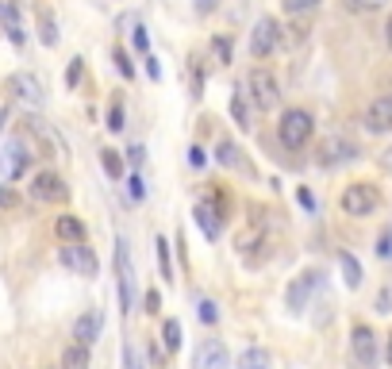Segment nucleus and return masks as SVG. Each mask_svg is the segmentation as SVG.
<instances>
[{
	"instance_id": "obj_18",
	"label": "nucleus",
	"mask_w": 392,
	"mask_h": 369,
	"mask_svg": "<svg viewBox=\"0 0 392 369\" xmlns=\"http://www.w3.org/2000/svg\"><path fill=\"white\" fill-rule=\"evenodd\" d=\"M100 331H104V311H100V308H85L77 320H73V342L93 346V342L100 339Z\"/></svg>"
},
{
	"instance_id": "obj_3",
	"label": "nucleus",
	"mask_w": 392,
	"mask_h": 369,
	"mask_svg": "<svg viewBox=\"0 0 392 369\" xmlns=\"http://www.w3.org/2000/svg\"><path fill=\"white\" fill-rule=\"evenodd\" d=\"M384 204L381 189L373 181H350L343 189V196H339V208H343L350 219H369V215H377Z\"/></svg>"
},
{
	"instance_id": "obj_25",
	"label": "nucleus",
	"mask_w": 392,
	"mask_h": 369,
	"mask_svg": "<svg viewBox=\"0 0 392 369\" xmlns=\"http://www.w3.org/2000/svg\"><path fill=\"white\" fill-rule=\"evenodd\" d=\"M35 20H39V39H42V47H58V20L50 16V8H39V12H35Z\"/></svg>"
},
{
	"instance_id": "obj_42",
	"label": "nucleus",
	"mask_w": 392,
	"mask_h": 369,
	"mask_svg": "<svg viewBox=\"0 0 392 369\" xmlns=\"http://www.w3.org/2000/svg\"><path fill=\"white\" fill-rule=\"evenodd\" d=\"M212 50H216L219 62H231V43H227L223 35H219V39H212Z\"/></svg>"
},
{
	"instance_id": "obj_39",
	"label": "nucleus",
	"mask_w": 392,
	"mask_h": 369,
	"mask_svg": "<svg viewBox=\"0 0 392 369\" xmlns=\"http://www.w3.org/2000/svg\"><path fill=\"white\" fill-rule=\"evenodd\" d=\"M112 58H116V66H119V73H123V78H135V66H131V58H127V50H116V54H112Z\"/></svg>"
},
{
	"instance_id": "obj_41",
	"label": "nucleus",
	"mask_w": 392,
	"mask_h": 369,
	"mask_svg": "<svg viewBox=\"0 0 392 369\" xmlns=\"http://www.w3.org/2000/svg\"><path fill=\"white\" fill-rule=\"evenodd\" d=\"M346 8H354V12H377V8H384V0H346Z\"/></svg>"
},
{
	"instance_id": "obj_17",
	"label": "nucleus",
	"mask_w": 392,
	"mask_h": 369,
	"mask_svg": "<svg viewBox=\"0 0 392 369\" xmlns=\"http://www.w3.org/2000/svg\"><path fill=\"white\" fill-rule=\"evenodd\" d=\"M362 127H365V135H389L392 131V97L373 100L362 112Z\"/></svg>"
},
{
	"instance_id": "obj_31",
	"label": "nucleus",
	"mask_w": 392,
	"mask_h": 369,
	"mask_svg": "<svg viewBox=\"0 0 392 369\" xmlns=\"http://www.w3.org/2000/svg\"><path fill=\"white\" fill-rule=\"evenodd\" d=\"M319 4H323V0H281V8L289 12V16H312Z\"/></svg>"
},
{
	"instance_id": "obj_26",
	"label": "nucleus",
	"mask_w": 392,
	"mask_h": 369,
	"mask_svg": "<svg viewBox=\"0 0 392 369\" xmlns=\"http://www.w3.org/2000/svg\"><path fill=\"white\" fill-rule=\"evenodd\" d=\"M181 342H185V331H181V320H166V323H162V350L177 354V350H181Z\"/></svg>"
},
{
	"instance_id": "obj_1",
	"label": "nucleus",
	"mask_w": 392,
	"mask_h": 369,
	"mask_svg": "<svg viewBox=\"0 0 392 369\" xmlns=\"http://www.w3.org/2000/svg\"><path fill=\"white\" fill-rule=\"evenodd\" d=\"M235 254H238V262L250 265V270L269 262L273 246H269V219H265L262 212L243 219V227H238V235H235Z\"/></svg>"
},
{
	"instance_id": "obj_10",
	"label": "nucleus",
	"mask_w": 392,
	"mask_h": 369,
	"mask_svg": "<svg viewBox=\"0 0 392 369\" xmlns=\"http://www.w3.org/2000/svg\"><path fill=\"white\" fill-rule=\"evenodd\" d=\"M277 47H281V23L273 16H262L254 23V31H250V54L254 58H269Z\"/></svg>"
},
{
	"instance_id": "obj_53",
	"label": "nucleus",
	"mask_w": 392,
	"mask_h": 369,
	"mask_svg": "<svg viewBox=\"0 0 392 369\" xmlns=\"http://www.w3.org/2000/svg\"><path fill=\"white\" fill-rule=\"evenodd\" d=\"M58 369H62V366H58Z\"/></svg>"
},
{
	"instance_id": "obj_21",
	"label": "nucleus",
	"mask_w": 392,
	"mask_h": 369,
	"mask_svg": "<svg viewBox=\"0 0 392 369\" xmlns=\"http://www.w3.org/2000/svg\"><path fill=\"white\" fill-rule=\"evenodd\" d=\"M235 369H273V354L265 346H246V350H238Z\"/></svg>"
},
{
	"instance_id": "obj_38",
	"label": "nucleus",
	"mask_w": 392,
	"mask_h": 369,
	"mask_svg": "<svg viewBox=\"0 0 392 369\" xmlns=\"http://www.w3.org/2000/svg\"><path fill=\"white\" fill-rule=\"evenodd\" d=\"M81 69H85V58H73V62H69V69H66V85H69V88H77Z\"/></svg>"
},
{
	"instance_id": "obj_29",
	"label": "nucleus",
	"mask_w": 392,
	"mask_h": 369,
	"mask_svg": "<svg viewBox=\"0 0 392 369\" xmlns=\"http://www.w3.org/2000/svg\"><path fill=\"white\" fill-rule=\"evenodd\" d=\"M100 165H104V174H108L112 181H119V177H123V158H119L112 146H104V150H100Z\"/></svg>"
},
{
	"instance_id": "obj_46",
	"label": "nucleus",
	"mask_w": 392,
	"mask_h": 369,
	"mask_svg": "<svg viewBox=\"0 0 392 369\" xmlns=\"http://www.w3.org/2000/svg\"><path fill=\"white\" fill-rule=\"evenodd\" d=\"M135 50L150 54V31H147V27H135Z\"/></svg>"
},
{
	"instance_id": "obj_27",
	"label": "nucleus",
	"mask_w": 392,
	"mask_h": 369,
	"mask_svg": "<svg viewBox=\"0 0 392 369\" xmlns=\"http://www.w3.org/2000/svg\"><path fill=\"white\" fill-rule=\"evenodd\" d=\"M231 119H235L238 127H243V131H250V97H246V93H238L235 88V97H231Z\"/></svg>"
},
{
	"instance_id": "obj_20",
	"label": "nucleus",
	"mask_w": 392,
	"mask_h": 369,
	"mask_svg": "<svg viewBox=\"0 0 392 369\" xmlns=\"http://www.w3.org/2000/svg\"><path fill=\"white\" fill-rule=\"evenodd\" d=\"M0 23H4V31H8V39L16 43V47L27 43V31H23L20 4H16V0H0Z\"/></svg>"
},
{
	"instance_id": "obj_30",
	"label": "nucleus",
	"mask_w": 392,
	"mask_h": 369,
	"mask_svg": "<svg viewBox=\"0 0 392 369\" xmlns=\"http://www.w3.org/2000/svg\"><path fill=\"white\" fill-rule=\"evenodd\" d=\"M104 127H108V131H123V100L119 97H112V104H108V116H104Z\"/></svg>"
},
{
	"instance_id": "obj_8",
	"label": "nucleus",
	"mask_w": 392,
	"mask_h": 369,
	"mask_svg": "<svg viewBox=\"0 0 392 369\" xmlns=\"http://www.w3.org/2000/svg\"><path fill=\"white\" fill-rule=\"evenodd\" d=\"M246 97H250V104L262 108V112H269V108L281 104V85H277V78L269 73V69H250V78H246Z\"/></svg>"
},
{
	"instance_id": "obj_2",
	"label": "nucleus",
	"mask_w": 392,
	"mask_h": 369,
	"mask_svg": "<svg viewBox=\"0 0 392 369\" xmlns=\"http://www.w3.org/2000/svg\"><path fill=\"white\" fill-rule=\"evenodd\" d=\"M112 262H116V296H119V311L131 316L138 304V273H135V258H131V243L123 235H116V250H112Z\"/></svg>"
},
{
	"instance_id": "obj_36",
	"label": "nucleus",
	"mask_w": 392,
	"mask_h": 369,
	"mask_svg": "<svg viewBox=\"0 0 392 369\" xmlns=\"http://www.w3.org/2000/svg\"><path fill=\"white\" fill-rule=\"evenodd\" d=\"M377 258H384V262L392 258V227H384L381 239H377Z\"/></svg>"
},
{
	"instance_id": "obj_45",
	"label": "nucleus",
	"mask_w": 392,
	"mask_h": 369,
	"mask_svg": "<svg viewBox=\"0 0 392 369\" xmlns=\"http://www.w3.org/2000/svg\"><path fill=\"white\" fill-rule=\"evenodd\" d=\"M12 204H16V189H12V184H0V212H8Z\"/></svg>"
},
{
	"instance_id": "obj_47",
	"label": "nucleus",
	"mask_w": 392,
	"mask_h": 369,
	"mask_svg": "<svg viewBox=\"0 0 392 369\" xmlns=\"http://www.w3.org/2000/svg\"><path fill=\"white\" fill-rule=\"evenodd\" d=\"M147 73H150L154 81H162V66H158V58H154V54H147Z\"/></svg>"
},
{
	"instance_id": "obj_32",
	"label": "nucleus",
	"mask_w": 392,
	"mask_h": 369,
	"mask_svg": "<svg viewBox=\"0 0 392 369\" xmlns=\"http://www.w3.org/2000/svg\"><path fill=\"white\" fill-rule=\"evenodd\" d=\"M123 369H147V358L138 354V346L131 339L123 342Z\"/></svg>"
},
{
	"instance_id": "obj_14",
	"label": "nucleus",
	"mask_w": 392,
	"mask_h": 369,
	"mask_svg": "<svg viewBox=\"0 0 392 369\" xmlns=\"http://www.w3.org/2000/svg\"><path fill=\"white\" fill-rule=\"evenodd\" d=\"M193 369H235V361L219 339H200L193 350Z\"/></svg>"
},
{
	"instance_id": "obj_5",
	"label": "nucleus",
	"mask_w": 392,
	"mask_h": 369,
	"mask_svg": "<svg viewBox=\"0 0 392 369\" xmlns=\"http://www.w3.org/2000/svg\"><path fill=\"white\" fill-rule=\"evenodd\" d=\"M327 285V273L319 270V265H308V270H300L289 281V289H284V304H289V311H304L308 304H312V296Z\"/></svg>"
},
{
	"instance_id": "obj_11",
	"label": "nucleus",
	"mask_w": 392,
	"mask_h": 369,
	"mask_svg": "<svg viewBox=\"0 0 392 369\" xmlns=\"http://www.w3.org/2000/svg\"><path fill=\"white\" fill-rule=\"evenodd\" d=\"M358 154H362V150H358V143H354V139H346V135H327L323 146H319V165H323V169H334V165L354 162Z\"/></svg>"
},
{
	"instance_id": "obj_16",
	"label": "nucleus",
	"mask_w": 392,
	"mask_h": 369,
	"mask_svg": "<svg viewBox=\"0 0 392 369\" xmlns=\"http://www.w3.org/2000/svg\"><path fill=\"white\" fill-rule=\"evenodd\" d=\"M8 93L16 100H23L27 108H42V100H47L42 81L35 78V73H27V69H20V73H12V78H8Z\"/></svg>"
},
{
	"instance_id": "obj_52",
	"label": "nucleus",
	"mask_w": 392,
	"mask_h": 369,
	"mask_svg": "<svg viewBox=\"0 0 392 369\" xmlns=\"http://www.w3.org/2000/svg\"><path fill=\"white\" fill-rule=\"evenodd\" d=\"M8 123V108H0V127Z\"/></svg>"
},
{
	"instance_id": "obj_34",
	"label": "nucleus",
	"mask_w": 392,
	"mask_h": 369,
	"mask_svg": "<svg viewBox=\"0 0 392 369\" xmlns=\"http://www.w3.org/2000/svg\"><path fill=\"white\" fill-rule=\"evenodd\" d=\"M308 31H312V27H308V20H300V16H296V20L289 23V43H293V47H300V43L308 39Z\"/></svg>"
},
{
	"instance_id": "obj_13",
	"label": "nucleus",
	"mask_w": 392,
	"mask_h": 369,
	"mask_svg": "<svg viewBox=\"0 0 392 369\" xmlns=\"http://www.w3.org/2000/svg\"><path fill=\"white\" fill-rule=\"evenodd\" d=\"M193 219H196V227H200V235H204L208 243H216L219 235H223V204L219 200H196V208H193Z\"/></svg>"
},
{
	"instance_id": "obj_33",
	"label": "nucleus",
	"mask_w": 392,
	"mask_h": 369,
	"mask_svg": "<svg viewBox=\"0 0 392 369\" xmlns=\"http://www.w3.org/2000/svg\"><path fill=\"white\" fill-rule=\"evenodd\" d=\"M196 316H200V323H204V327H212V323L219 320V308H216V300H208V296H200V304H196Z\"/></svg>"
},
{
	"instance_id": "obj_12",
	"label": "nucleus",
	"mask_w": 392,
	"mask_h": 369,
	"mask_svg": "<svg viewBox=\"0 0 392 369\" xmlns=\"http://www.w3.org/2000/svg\"><path fill=\"white\" fill-rule=\"evenodd\" d=\"M31 162H35V150L27 146V139H12V143L4 146V154H0V169L8 174V181L27 174Z\"/></svg>"
},
{
	"instance_id": "obj_40",
	"label": "nucleus",
	"mask_w": 392,
	"mask_h": 369,
	"mask_svg": "<svg viewBox=\"0 0 392 369\" xmlns=\"http://www.w3.org/2000/svg\"><path fill=\"white\" fill-rule=\"evenodd\" d=\"M127 193H131V200H143V196H147V181H143L138 174H131V181H127Z\"/></svg>"
},
{
	"instance_id": "obj_28",
	"label": "nucleus",
	"mask_w": 392,
	"mask_h": 369,
	"mask_svg": "<svg viewBox=\"0 0 392 369\" xmlns=\"http://www.w3.org/2000/svg\"><path fill=\"white\" fill-rule=\"evenodd\" d=\"M154 250H158V270H162V281L173 285V262H169V239H166V235H158V239H154Z\"/></svg>"
},
{
	"instance_id": "obj_50",
	"label": "nucleus",
	"mask_w": 392,
	"mask_h": 369,
	"mask_svg": "<svg viewBox=\"0 0 392 369\" xmlns=\"http://www.w3.org/2000/svg\"><path fill=\"white\" fill-rule=\"evenodd\" d=\"M193 8L196 12H212V8H216V0H193Z\"/></svg>"
},
{
	"instance_id": "obj_35",
	"label": "nucleus",
	"mask_w": 392,
	"mask_h": 369,
	"mask_svg": "<svg viewBox=\"0 0 392 369\" xmlns=\"http://www.w3.org/2000/svg\"><path fill=\"white\" fill-rule=\"evenodd\" d=\"M158 308H162L158 289H147V292H143V311H147V316H158Z\"/></svg>"
},
{
	"instance_id": "obj_7",
	"label": "nucleus",
	"mask_w": 392,
	"mask_h": 369,
	"mask_svg": "<svg viewBox=\"0 0 392 369\" xmlns=\"http://www.w3.org/2000/svg\"><path fill=\"white\" fill-rule=\"evenodd\" d=\"M27 196L31 200H39V204H66L69 184H66V177L54 174V169H39V174L31 177V184H27Z\"/></svg>"
},
{
	"instance_id": "obj_44",
	"label": "nucleus",
	"mask_w": 392,
	"mask_h": 369,
	"mask_svg": "<svg viewBox=\"0 0 392 369\" xmlns=\"http://www.w3.org/2000/svg\"><path fill=\"white\" fill-rule=\"evenodd\" d=\"M188 165H193V169H204V165H208L204 146H193V150H188Z\"/></svg>"
},
{
	"instance_id": "obj_43",
	"label": "nucleus",
	"mask_w": 392,
	"mask_h": 369,
	"mask_svg": "<svg viewBox=\"0 0 392 369\" xmlns=\"http://www.w3.org/2000/svg\"><path fill=\"white\" fill-rule=\"evenodd\" d=\"M377 311H381V316H389V311H392V289H389V285L377 292Z\"/></svg>"
},
{
	"instance_id": "obj_9",
	"label": "nucleus",
	"mask_w": 392,
	"mask_h": 369,
	"mask_svg": "<svg viewBox=\"0 0 392 369\" xmlns=\"http://www.w3.org/2000/svg\"><path fill=\"white\" fill-rule=\"evenodd\" d=\"M58 262L66 265L69 273L85 277V281H93V277L100 273V258L93 254V246H88V243H62L58 246Z\"/></svg>"
},
{
	"instance_id": "obj_6",
	"label": "nucleus",
	"mask_w": 392,
	"mask_h": 369,
	"mask_svg": "<svg viewBox=\"0 0 392 369\" xmlns=\"http://www.w3.org/2000/svg\"><path fill=\"white\" fill-rule=\"evenodd\" d=\"M350 354L362 369H377L381 366V335L369 323H354L350 327Z\"/></svg>"
},
{
	"instance_id": "obj_24",
	"label": "nucleus",
	"mask_w": 392,
	"mask_h": 369,
	"mask_svg": "<svg viewBox=\"0 0 392 369\" xmlns=\"http://www.w3.org/2000/svg\"><path fill=\"white\" fill-rule=\"evenodd\" d=\"M62 369H88L93 366V354H88V346H81V342H69L66 350H62Z\"/></svg>"
},
{
	"instance_id": "obj_15",
	"label": "nucleus",
	"mask_w": 392,
	"mask_h": 369,
	"mask_svg": "<svg viewBox=\"0 0 392 369\" xmlns=\"http://www.w3.org/2000/svg\"><path fill=\"white\" fill-rule=\"evenodd\" d=\"M23 135L35 139V146H39V154H42V158L62 154V139H58V131H54V127H50L47 119H39V116H23Z\"/></svg>"
},
{
	"instance_id": "obj_49",
	"label": "nucleus",
	"mask_w": 392,
	"mask_h": 369,
	"mask_svg": "<svg viewBox=\"0 0 392 369\" xmlns=\"http://www.w3.org/2000/svg\"><path fill=\"white\" fill-rule=\"evenodd\" d=\"M381 358H384V361H389V366H392V331H389V335H384V342H381Z\"/></svg>"
},
{
	"instance_id": "obj_19",
	"label": "nucleus",
	"mask_w": 392,
	"mask_h": 369,
	"mask_svg": "<svg viewBox=\"0 0 392 369\" xmlns=\"http://www.w3.org/2000/svg\"><path fill=\"white\" fill-rule=\"evenodd\" d=\"M54 235H58L62 243H88V227L81 215L73 212H62L58 219H54Z\"/></svg>"
},
{
	"instance_id": "obj_4",
	"label": "nucleus",
	"mask_w": 392,
	"mask_h": 369,
	"mask_svg": "<svg viewBox=\"0 0 392 369\" xmlns=\"http://www.w3.org/2000/svg\"><path fill=\"white\" fill-rule=\"evenodd\" d=\"M315 135V119L308 108H284L281 119H277V139H281L284 150H304Z\"/></svg>"
},
{
	"instance_id": "obj_51",
	"label": "nucleus",
	"mask_w": 392,
	"mask_h": 369,
	"mask_svg": "<svg viewBox=\"0 0 392 369\" xmlns=\"http://www.w3.org/2000/svg\"><path fill=\"white\" fill-rule=\"evenodd\" d=\"M384 43H389V47H392V12H389V16H384Z\"/></svg>"
},
{
	"instance_id": "obj_22",
	"label": "nucleus",
	"mask_w": 392,
	"mask_h": 369,
	"mask_svg": "<svg viewBox=\"0 0 392 369\" xmlns=\"http://www.w3.org/2000/svg\"><path fill=\"white\" fill-rule=\"evenodd\" d=\"M334 258H339V270H343L346 289H362V277H365V273H362V262H358L350 250H339Z\"/></svg>"
},
{
	"instance_id": "obj_48",
	"label": "nucleus",
	"mask_w": 392,
	"mask_h": 369,
	"mask_svg": "<svg viewBox=\"0 0 392 369\" xmlns=\"http://www.w3.org/2000/svg\"><path fill=\"white\" fill-rule=\"evenodd\" d=\"M143 158H147V150H143V146H131V150H127V162L131 165H143Z\"/></svg>"
},
{
	"instance_id": "obj_23",
	"label": "nucleus",
	"mask_w": 392,
	"mask_h": 369,
	"mask_svg": "<svg viewBox=\"0 0 392 369\" xmlns=\"http://www.w3.org/2000/svg\"><path fill=\"white\" fill-rule=\"evenodd\" d=\"M216 162L223 165V169H250L246 165V158H243V150H238L231 139H219V146H216Z\"/></svg>"
},
{
	"instance_id": "obj_37",
	"label": "nucleus",
	"mask_w": 392,
	"mask_h": 369,
	"mask_svg": "<svg viewBox=\"0 0 392 369\" xmlns=\"http://www.w3.org/2000/svg\"><path fill=\"white\" fill-rule=\"evenodd\" d=\"M296 204L304 208L308 215H315V196H312V189H304V184H300V189H296Z\"/></svg>"
}]
</instances>
